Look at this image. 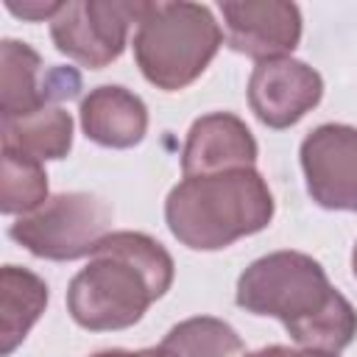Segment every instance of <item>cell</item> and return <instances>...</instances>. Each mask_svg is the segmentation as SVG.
<instances>
[{
	"label": "cell",
	"mask_w": 357,
	"mask_h": 357,
	"mask_svg": "<svg viewBox=\"0 0 357 357\" xmlns=\"http://www.w3.org/2000/svg\"><path fill=\"white\" fill-rule=\"evenodd\" d=\"M173 284V257L142 231H112L67 287L73 321L92 332L128 329Z\"/></svg>",
	"instance_id": "cell-1"
},
{
	"label": "cell",
	"mask_w": 357,
	"mask_h": 357,
	"mask_svg": "<svg viewBox=\"0 0 357 357\" xmlns=\"http://www.w3.org/2000/svg\"><path fill=\"white\" fill-rule=\"evenodd\" d=\"M273 218V195L254 167L190 176L165 201L167 229L195 251H218L262 231Z\"/></svg>",
	"instance_id": "cell-2"
},
{
	"label": "cell",
	"mask_w": 357,
	"mask_h": 357,
	"mask_svg": "<svg viewBox=\"0 0 357 357\" xmlns=\"http://www.w3.org/2000/svg\"><path fill=\"white\" fill-rule=\"evenodd\" d=\"M220 42V25L206 6L145 3L134 33V59L153 86L176 92L206 70Z\"/></svg>",
	"instance_id": "cell-3"
},
{
	"label": "cell",
	"mask_w": 357,
	"mask_h": 357,
	"mask_svg": "<svg viewBox=\"0 0 357 357\" xmlns=\"http://www.w3.org/2000/svg\"><path fill=\"white\" fill-rule=\"evenodd\" d=\"M340 293L326 271L301 251H273L251 262L237 279V304L254 315L279 318L290 337L326 312Z\"/></svg>",
	"instance_id": "cell-4"
},
{
	"label": "cell",
	"mask_w": 357,
	"mask_h": 357,
	"mask_svg": "<svg viewBox=\"0 0 357 357\" xmlns=\"http://www.w3.org/2000/svg\"><path fill=\"white\" fill-rule=\"evenodd\" d=\"M114 209L95 192H61L47 198L31 215L17 218L8 234L31 254L67 262L86 257L109 237Z\"/></svg>",
	"instance_id": "cell-5"
},
{
	"label": "cell",
	"mask_w": 357,
	"mask_h": 357,
	"mask_svg": "<svg viewBox=\"0 0 357 357\" xmlns=\"http://www.w3.org/2000/svg\"><path fill=\"white\" fill-rule=\"evenodd\" d=\"M142 11L145 3H61V11L50 20V36L64 56L89 70H100L126 50L128 28L131 22H139Z\"/></svg>",
	"instance_id": "cell-6"
},
{
	"label": "cell",
	"mask_w": 357,
	"mask_h": 357,
	"mask_svg": "<svg viewBox=\"0 0 357 357\" xmlns=\"http://www.w3.org/2000/svg\"><path fill=\"white\" fill-rule=\"evenodd\" d=\"M301 167L315 204L357 212V128L326 123L301 142Z\"/></svg>",
	"instance_id": "cell-7"
},
{
	"label": "cell",
	"mask_w": 357,
	"mask_h": 357,
	"mask_svg": "<svg viewBox=\"0 0 357 357\" xmlns=\"http://www.w3.org/2000/svg\"><path fill=\"white\" fill-rule=\"evenodd\" d=\"M321 95H324L321 75L304 61H296L290 56L257 61L248 78L251 112L259 117V123L271 128H287L298 123L312 106H318Z\"/></svg>",
	"instance_id": "cell-8"
},
{
	"label": "cell",
	"mask_w": 357,
	"mask_h": 357,
	"mask_svg": "<svg viewBox=\"0 0 357 357\" xmlns=\"http://www.w3.org/2000/svg\"><path fill=\"white\" fill-rule=\"evenodd\" d=\"M42 59L39 53L17 39H6L0 45V112L3 120L25 117L50 100H70L81 89V78L70 67L50 70V75L39 78Z\"/></svg>",
	"instance_id": "cell-9"
},
{
	"label": "cell",
	"mask_w": 357,
	"mask_h": 357,
	"mask_svg": "<svg viewBox=\"0 0 357 357\" xmlns=\"http://www.w3.org/2000/svg\"><path fill=\"white\" fill-rule=\"evenodd\" d=\"M226 20V42L231 50L268 61L284 59L301 39V14L298 6L282 0H245V3H220Z\"/></svg>",
	"instance_id": "cell-10"
},
{
	"label": "cell",
	"mask_w": 357,
	"mask_h": 357,
	"mask_svg": "<svg viewBox=\"0 0 357 357\" xmlns=\"http://www.w3.org/2000/svg\"><path fill=\"white\" fill-rule=\"evenodd\" d=\"M254 162H257V142L248 126L229 112L198 117L187 134L181 153V170L187 178L254 167Z\"/></svg>",
	"instance_id": "cell-11"
},
{
	"label": "cell",
	"mask_w": 357,
	"mask_h": 357,
	"mask_svg": "<svg viewBox=\"0 0 357 357\" xmlns=\"http://www.w3.org/2000/svg\"><path fill=\"white\" fill-rule=\"evenodd\" d=\"M84 134L103 148H134L148 131V109L126 86H98L81 103Z\"/></svg>",
	"instance_id": "cell-12"
},
{
	"label": "cell",
	"mask_w": 357,
	"mask_h": 357,
	"mask_svg": "<svg viewBox=\"0 0 357 357\" xmlns=\"http://www.w3.org/2000/svg\"><path fill=\"white\" fill-rule=\"evenodd\" d=\"M47 304V284L17 265L0 271V354L8 357L39 321Z\"/></svg>",
	"instance_id": "cell-13"
},
{
	"label": "cell",
	"mask_w": 357,
	"mask_h": 357,
	"mask_svg": "<svg viewBox=\"0 0 357 357\" xmlns=\"http://www.w3.org/2000/svg\"><path fill=\"white\" fill-rule=\"evenodd\" d=\"M73 145V117L61 106H42L25 117L3 120V148L42 159H64Z\"/></svg>",
	"instance_id": "cell-14"
},
{
	"label": "cell",
	"mask_w": 357,
	"mask_h": 357,
	"mask_svg": "<svg viewBox=\"0 0 357 357\" xmlns=\"http://www.w3.org/2000/svg\"><path fill=\"white\" fill-rule=\"evenodd\" d=\"M47 201V176L42 162L3 148L0 159V209L6 215H31Z\"/></svg>",
	"instance_id": "cell-15"
},
{
	"label": "cell",
	"mask_w": 357,
	"mask_h": 357,
	"mask_svg": "<svg viewBox=\"0 0 357 357\" xmlns=\"http://www.w3.org/2000/svg\"><path fill=\"white\" fill-rule=\"evenodd\" d=\"M176 357H240L243 340L240 335L220 318L198 315L176 324L162 340Z\"/></svg>",
	"instance_id": "cell-16"
},
{
	"label": "cell",
	"mask_w": 357,
	"mask_h": 357,
	"mask_svg": "<svg viewBox=\"0 0 357 357\" xmlns=\"http://www.w3.org/2000/svg\"><path fill=\"white\" fill-rule=\"evenodd\" d=\"M6 8L22 20L39 22V20H53L61 11V3H17V0H6Z\"/></svg>",
	"instance_id": "cell-17"
},
{
	"label": "cell",
	"mask_w": 357,
	"mask_h": 357,
	"mask_svg": "<svg viewBox=\"0 0 357 357\" xmlns=\"http://www.w3.org/2000/svg\"><path fill=\"white\" fill-rule=\"evenodd\" d=\"M245 357H337V354H326V351H312V349H287V346H268L259 349L254 354Z\"/></svg>",
	"instance_id": "cell-18"
},
{
	"label": "cell",
	"mask_w": 357,
	"mask_h": 357,
	"mask_svg": "<svg viewBox=\"0 0 357 357\" xmlns=\"http://www.w3.org/2000/svg\"><path fill=\"white\" fill-rule=\"evenodd\" d=\"M92 357H176L167 346H156V349H142V351H126V349H109V351H98Z\"/></svg>",
	"instance_id": "cell-19"
},
{
	"label": "cell",
	"mask_w": 357,
	"mask_h": 357,
	"mask_svg": "<svg viewBox=\"0 0 357 357\" xmlns=\"http://www.w3.org/2000/svg\"><path fill=\"white\" fill-rule=\"evenodd\" d=\"M351 268H354V276H357V243H354V254H351Z\"/></svg>",
	"instance_id": "cell-20"
}]
</instances>
